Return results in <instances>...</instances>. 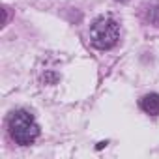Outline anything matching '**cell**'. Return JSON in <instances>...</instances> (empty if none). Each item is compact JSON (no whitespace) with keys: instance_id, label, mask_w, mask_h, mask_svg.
<instances>
[{"instance_id":"6da1fadb","label":"cell","mask_w":159,"mask_h":159,"mask_svg":"<svg viewBox=\"0 0 159 159\" xmlns=\"http://www.w3.org/2000/svg\"><path fill=\"white\" fill-rule=\"evenodd\" d=\"M10 135L11 139L21 144V146H28L32 144L38 135H39V125L36 124L34 116L28 112V111H17L10 116Z\"/></svg>"},{"instance_id":"7a4b0ae2","label":"cell","mask_w":159,"mask_h":159,"mask_svg":"<svg viewBox=\"0 0 159 159\" xmlns=\"http://www.w3.org/2000/svg\"><path fill=\"white\" fill-rule=\"evenodd\" d=\"M120 39V28L111 17H101L90 26V43L99 51L112 49Z\"/></svg>"},{"instance_id":"3957f363","label":"cell","mask_w":159,"mask_h":159,"mask_svg":"<svg viewBox=\"0 0 159 159\" xmlns=\"http://www.w3.org/2000/svg\"><path fill=\"white\" fill-rule=\"evenodd\" d=\"M140 109L150 114V116H157L159 114V94H148L140 99Z\"/></svg>"},{"instance_id":"277c9868","label":"cell","mask_w":159,"mask_h":159,"mask_svg":"<svg viewBox=\"0 0 159 159\" xmlns=\"http://www.w3.org/2000/svg\"><path fill=\"white\" fill-rule=\"evenodd\" d=\"M146 19H148L150 25L159 26V6H152V8L148 10V13H146Z\"/></svg>"},{"instance_id":"5b68a950","label":"cell","mask_w":159,"mask_h":159,"mask_svg":"<svg viewBox=\"0 0 159 159\" xmlns=\"http://www.w3.org/2000/svg\"><path fill=\"white\" fill-rule=\"evenodd\" d=\"M118 2H125V0H118Z\"/></svg>"}]
</instances>
